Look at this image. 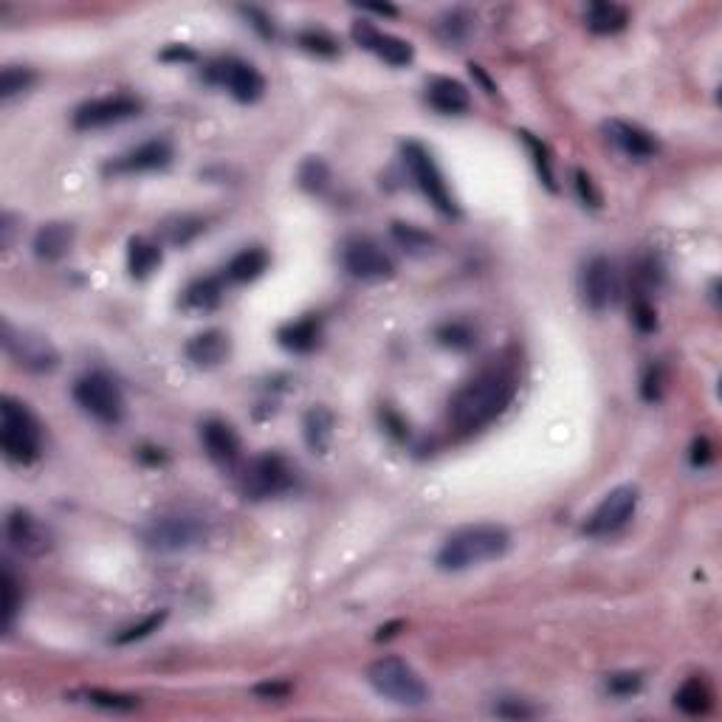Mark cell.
<instances>
[{"label":"cell","mask_w":722,"mask_h":722,"mask_svg":"<svg viewBox=\"0 0 722 722\" xmlns=\"http://www.w3.org/2000/svg\"><path fill=\"white\" fill-rule=\"evenodd\" d=\"M517 373L508 364H491L466 381L449 401V429L457 438H469L474 432L494 424L517 398Z\"/></svg>","instance_id":"obj_1"},{"label":"cell","mask_w":722,"mask_h":722,"mask_svg":"<svg viewBox=\"0 0 722 722\" xmlns=\"http://www.w3.org/2000/svg\"><path fill=\"white\" fill-rule=\"evenodd\" d=\"M508 548H511V534L503 525L477 522V525H466L452 536H446V542L440 545L438 556H435V565L443 573H463L471 567L503 559Z\"/></svg>","instance_id":"obj_2"},{"label":"cell","mask_w":722,"mask_h":722,"mask_svg":"<svg viewBox=\"0 0 722 722\" xmlns=\"http://www.w3.org/2000/svg\"><path fill=\"white\" fill-rule=\"evenodd\" d=\"M206 536H209L206 519L187 508H173L147 519L139 531L142 545L153 553H187V550L201 548Z\"/></svg>","instance_id":"obj_3"},{"label":"cell","mask_w":722,"mask_h":722,"mask_svg":"<svg viewBox=\"0 0 722 722\" xmlns=\"http://www.w3.org/2000/svg\"><path fill=\"white\" fill-rule=\"evenodd\" d=\"M0 446L17 466H32L43 455V429L34 412L17 398L0 401Z\"/></svg>","instance_id":"obj_4"},{"label":"cell","mask_w":722,"mask_h":722,"mask_svg":"<svg viewBox=\"0 0 722 722\" xmlns=\"http://www.w3.org/2000/svg\"><path fill=\"white\" fill-rule=\"evenodd\" d=\"M367 683L376 689L378 697L390 700L395 706L421 708L429 700V686L404 658H378L367 669Z\"/></svg>","instance_id":"obj_5"},{"label":"cell","mask_w":722,"mask_h":722,"mask_svg":"<svg viewBox=\"0 0 722 722\" xmlns=\"http://www.w3.org/2000/svg\"><path fill=\"white\" fill-rule=\"evenodd\" d=\"M297 471L277 452L252 457L237 469V488L246 500H271L294 488Z\"/></svg>","instance_id":"obj_6"},{"label":"cell","mask_w":722,"mask_h":722,"mask_svg":"<svg viewBox=\"0 0 722 722\" xmlns=\"http://www.w3.org/2000/svg\"><path fill=\"white\" fill-rule=\"evenodd\" d=\"M74 401L82 412H88L94 421L105 426L122 424L125 418V395L116 378L108 376L105 370H91L74 381Z\"/></svg>","instance_id":"obj_7"},{"label":"cell","mask_w":722,"mask_h":722,"mask_svg":"<svg viewBox=\"0 0 722 722\" xmlns=\"http://www.w3.org/2000/svg\"><path fill=\"white\" fill-rule=\"evenodd\" d=\"M401 156H404V164H407V170L409 175H412V181H415V187L424 192L426 201L435 206L440 215L457 218V215H460V206H457L452 189H449L446 178L440 173L435 156H432L421 142L401 144Z\"/></svg>","instance_id":"obj_8"},{"label":"cell","mask_w":722,"mask_h":722,"mask_svg":"<svg viewBox=\"0 0 722 722\" xmlns=\"http://www.w3.org/2000/svg\"><path fill=\"white\" fill-rule=\"evenodd\" d=\"M204 77L209 85H218L240 105H254L266 94V77L246 60L237 57H220L206 65Z\"/></svg>","instance_id":"obj_9"},{"label":"cell","mask_w":722,"mask_h":722,"mask_svg":"<svg viewBox=\"0 0 722 722\" xmlns=\"http://www.w3.org/2000/svg\"><path fill=\"white\" fill-rule=\"evenodd\" d=\"M638 503H641L638 486L613 488V491L596 505V511L587 517L584 534L593 536V539H610V536L621 534L629 522H632V517H635Z\"/></svg>","instance_id":"obj_10"},{"label":"cell","mask_w":722,"mask_h":722,"mask_svg":"<svg viewBox=\"0 0 722 722\" xmlns=\"http://www.w3.org/2000/svg\"><path fill=\"white\" fill-rule=\"evenodd\" d=\"M342 266L350 277L361 283H381L395 274V263L390 254L378 246L373 237H347L342 243Z\"/></svg>","instance_id":"obj_11"},{"label":"cell","mask_w":722,"mask_h":722,"mask_svg":"<svg viewBox=\"0 0 722 722\" xmlns=\"http://www.w3.org/2000/svg\"><path fill=\"white\" fill-rule=\"evenodd\" d=\"M3 347L29 373H51L60 364L57 347L51 345L43 333L17 330L12 322H3Z\"/></svg>","instance_id":"obj_12"},{"label":"cell","mask_w":722,"mask_h":722,"mask_svg":"<svg viewBox=\"0 0 722 722\" xmlns=\"http://www.w3.org/2000/svg\"><path fill=\"white\" fill-rule=\"evenodd\" d=\"M142 110V99H136L133 94L99 96V99H91V102H82V105L74 110L71 125L77 127V130H99V127L127 122V119L139 116Z\"/></svg>","instance_id":"obj_13"},{"label":"cell","mask_w":722,"mask_h":722,"mask_svg":"<svg viewBox=\"0 0 722 722\" xmlns=\"http://www.w3.org/2000/svg\"><path fill=\"white\" fill-rule=\"evenodd\" d=\"M579 294L581 302L596 314H604L607 308H613L615 297H618V274H615L610 257L596 254L584 263L579 277Z\"/></svg>","instance_id":"obj_14"},{"label":"cell","mask_w":722,"mask_h":722,"mask_svg":"<svg viewBox=\"0 0 722 722\" xmlns=\"http://www.w3.org/2000/svg\"><path fill=\"white\" fill-rule=\"evenodd\" d=\"M175 150L167 139H147V142L136 144L125 150L122 156L105 164V175H139V173H156V170H167L173 164Z\"/></svg>","instance_id":"obj_15"},{"label":"cell","mask_w":722,"mask_h":722,"mask_svg":"<svg viewBox=\"0 0 722 722\" xmlns=\"http://www.w3.org/2000/svg\"><path fill=\"white\" fill-rule=\"evenodd\" d=\"M201 435V446H204L206 457L220 466V469H235L243 460V440L237 435V429L223 418H206L198 426Z\"/></svg>","instance_id":"obj_16"},{"label":"cell","mask_w":722,"mask_h":722,"mask_svg":"<svg viewBox=\"0 0 722 722\" xmlns=\"http://www.w3.org/2000/svg\"><path fill=\"white\" fill-rule=\"evenodd\" d=\"M6 539L9 545L23 556H43L51 550V534L48 528L26 508H15L6 517Z\"/></svg>","instance_id":"obj_17"},{"label":"cell","mask_w":722,"mask_h":722,"mask_svg":"<svg viewBox=\"0 0 722 722\" xmlns=\"http://www.w3.org/2000/svg\"><path fill=\"white\" fill-rule=\"evenodd\" d=\"M350 34H353L356 46L370 51V54H376L378 60H384L387 65H395V68L409 65L412 57H415V48L409 46L407 40H401V37H395V34L378 32L373 23L359 20V23H353V32Z\"/></svg>","instance_id":"obj_18"},{"label":"cell","mask_w":722,"mask_h":722,"mask_svg":"<svg viewBox=\"0 0 722 722\" xmlns=\"http://www.w3.org/2000/svg\"><path fill=\"white\" fill-rule=\"evenodd\" d=\"M604 133H607V142L632 161H646V158L658 153V139L649 130L632 125V122L610 119V122H604Z\"/></svg>","instance_id":"obj_19"},{"label":"cell","mask_w":722,"mask_h":722,"mask_svg":"<svg viewBox=\"0 0 722 722\" xmlns=\"http://www.w3.org/2000/svg\"><path fill=\"white\" fill-rule=\"evenodd\" d=\"M229 353H232V339H229L226 330L220 328L201 330V333H195L187 345H184V356H187L189 364L198 367V370L220 367L223 361L229 359Z\"/></svg>","instance_id":"obj_20"},{"label":"cell","mask_w":722,"mask_h":722,"mask_svg":"<svg viewBox=\"0 0 722 722\" xmlns=\"http://www.w3.org/2000/svg\"><path fill=\"white\" fill-rule=\"evenodd\" d=\"M426 102L443 116H463L471 108V94L460 79L432 77L426 82Z\"/></svg>","instance_id":"obj_21"},{"label":"cell","mask_w":722,"mask_h":722,"mask_svg":"<svg viewBox=\"0 0 722 722\" xmlns=\"http://www.w3.org/2000/svg\"><path fill=\"white\" fill-rule=\"evenodd\" d=\"M71 246H74V226L63 223V220H51L46 226H40L32 240L34 257L43 260V263L63 260L65 254L71 252Z\"/></svg>","instance_id":"obj_22"},{"label":"cell","mask_w":722,"mask_h":722,"mask_svg":"<svg viewBox=\"0 0 722 722\" xmlns=\"http://www.w3.org/2000/svg\"><path fill=\"white\" fill-rule=\"evenodd\" d=\"M322 339V319L314 314L302 316L297 322H288L277 330V342L288 353H311Z\"/></svg>","instance_id":"obj_23"},{"label":"cell","mask_w":722,"mask_h":722,"mask_svg":"<svg viewBox=\"0 0 722 722\" xmlns=\"http://www.w3.org/2000/svg\"><path fill=\"white\" fill-rule=\"evenodd\" d=\"M333 426H336V418L325 404H314V407L305 412L302 418V438L308 443V449L314 455H325L333 443Z\"/></svg>","instance_id":"obj_24"},{"label":"cell","mask_w":722,"mask_h":722,"mask_svg":"<svg viewBox=\"0 0 722 722\" xmlns=\"http://www.w3.org/2000/svg\"><path fill=\"white\" fill-rule=\"evenodd\" d=\"M268 263H271V257H268L263 246L240 249L223 268V280H229V283H254L257 277L266 274Z\"/></svg>","instance_id":"obj_25"},{"label":"cell","mask_w":722,"mask_h":722,"mask_svg":"<svg viewBox=\"0 0 722 722\" xmlns=\"http://www.w3.org/2000/svg\"><path fill=\"white\" fill-rule=\"evenodd\" d=\"M220 302H223V277H198L181 294V308L189 314H209Z\"/></svg>","instance_id":"obj_26"},{"label":"cell","mask_w":722,"mask_h":722,"mask_svg":"<svg viewBox=\"0 0 722 722\" xmlns=\"http://www.w3.org/2000/svg\"><path fill=\"white\" fill-rule=\"evenodd\" d=\"M584 26H587L593 34H601V37L618 34L629 26V12L624 6H618V3L598 0V3H590V6H587V12H584Z\"/></svg>","instance_id":"obj_27"},{"label":"cell","mask_w":722,"mask_h":722,"mask_svg":"<svg viewBox=\"0 0 722 722\" xmlns=\"http://www.w3.org/2000/svg\"><path fill=\"white\" fill-rule=\"evenodd\" d=\"M164 254H161V243L147 240V237H130L127 243V271L133 280H147L158 266H161Z\"/></svg>","instance_id":"obj_28"},{"label":"cell","mask_w":722,"mask_h":722,"mask_svg":"<svg viewBox=\"0 0 722 722\" xmlns=\"http://www.w3.org/2000/svg\"><path fill=\"white\" fill-rule=\"evenodd\" d=\"M204 229V220L195 218V215H173V218L161 220L158 240L167 243V246H175V249H184V246H189Z\"/></svg>","instance_id":"obj_29"},{"label":"cell","mask_w":722,"mask_h":722,"mask_svg":"<svg viewBox=\"0 0 722 722\" xmlns=\"http://www.w3.org/2000/svg\"><path fill=\"white\" fill-rule=\"evenodd\" d=\"M0 618H3V629L15 627V618L23 607V587H20V579H17L15 567L12 562H3V576H0Z\"/></svg>","instance_id":"obj_30"},{"label":"cell","mask_w":722,"mask_h":722,"mask_svg":"<svg viewBox=\"0 0 722 722\" xmlns=\"http://www.w3.org/2000/svg\"><path fill=\"white\" fill-rule=\"evenodd\" d=\"M675 706L689 714V717H700L711 708V691H708L703 677H689L680 689L675 691Z\"/></svg>","instance_id":"obj_31"},{"label":"cell","mask_w":722,"mask_h":722,"mask_svg":"<svg viewBox=\"0 0 722 722\" xmlns=\"http://www.w3.org/2000/svg\"><path fill=\"white\" fill-rule=\"evenodd\" d=\"M390 235L407 254H429L432 246H435V237L424 232L421 226L404 223V220H395L393 226H390Z\"/></svg>","instance_id":"obj_32"},{"label":"cell","mask_w":722,"mask_h":722,"mask_svg":"<svg viewBox=\"0 0 722 722\" xmlns=\"http://www.w3.org/2000/svg\"><path fill=\"white\" fill-rule=\"evenodd\" d=\"M435 339H438L440 347H449V350L463 353V350H471V347L477 345V330L471 328L469 322L455 319V322H443V325H438Z\"/></svg>","instance_id":"obj_33"},{"label":"cell","mask_w":722,"mask_h":722,"mask_svg":"<svg viewBox=\"0 0 722 722\" xmlns=\"http://www.w3.org/2000/svg\"><path fill=\"white\" fill-rule=\"evenodd\" d=\"M297 184L305 189V192H311V195L325 192L330 184V167L319 156H308L299 164Z\"/></svg>","instance_id":"obj_34"},{"label":"cell","mask_w":722,"mask_h":722,"mask_svg":"<svg viewBox=\"0 0 722 722\" xmlns=\"http://www.w3.org/2000/svg\"><path fill=\"white\" fill-rule=\"evenodd\" d=\"M522 144L528 147V153H531V161H534L536 167V175H539V181L550 189V192H556V178H553V164H550V153L545 144L536 139L534 133H528V130H522L517 133Z\"/></svg>","instance_id":"obj_35"},{"label":"cell","mask_w":722,"mask_h":722,"mask_svg":"<svg viewBox=\"0 0 722 722\" xmlns=\"http://www.w3.org/2000/svg\"><path fill=\"white\" fill-rule=\"evenodd\" d=\"M34 82H37V74H34L32 68H26V65H6L3 74H0V96H3V102H9L17 94L29 91Z\"/></svg>","instance_id":"obj_36"},{"label":"cell","mask_w":722,"mask_h":722,"mask_svg":"<svg viewBox=\"0 0 722 722\" xmlns=\"http://www.w3.org/2000/svg\"><path fill=\"white\" fill-rule=\"evenodd\" d=\"M164 621H167V613L147 615L142 624H133V627L122 629V632L113 638V644L127 646V644H136V641H144V638H150L153 632H158V629L164 627Z\"/></svg>","instance_id":"obj_37"},{"label":"cell","mask_w":722,"mask_h":722,"mask_svg":"<svg viewBox=\"0 0 722 722\" xmlns=\"http://www.w3.org/2000/svg\"><path fill=\"white\" fill-rule=\"evenodd\" d=\"M471 17L466 12H449L446 17H440L438 23V34L443 43H449V46H457V43H463L466 37H469V26Z\"/></svg>","instance_id":"obj_38"},{"label":"cell","mask_w":722,"mask_h":722,"mask_svg":"<svg viewBox=\"0 0 722 722\" xmlns=\"http://www.w3.org/2000/svg\"><path fill=\"white\" fill-rule=\"evenodd\" d=\"M297 43L299 48H305L308 54H316V57H336L339 54V43L328 32H316V29L299 32Z\"/></svg>","instance_id":"obj_39"},{"label":"cell","mask_w":722,"mask_h":722,"mask_svg":"<svg viewBox=\"0 0 722 722\" xmlns=\"http://www.w3.org/2000/svg\"><path fill=\"white\" fill-rule=\"evenodd\" d=\"M88 703H94L99 708H108V711H136L139 708V697H130V694H116V691H102L91 689L85 691Z\"/></svg>","instance_id":"obj_40"},{"label":"cell","mask_w":722,"mask_h":722,"mask_svg":"<svg viewBox=\"0 0 722 722\" xmlns=\"http://www.w3.org/2000/svg\"><path fill=\"white\" fill-rule=\"evenodd\" d=\"M632 325L641 330V333L658 330V311H655V305L649 302L646 294H635V297H632Z\"/></svg>","instance_id":"obj_41"},{"label":"cell","mask_w":722,"mask_h":722,"mask_svg":"<svg viewBox=\"0 0 722 722\" xmlns=\"http://www.w3.org/2000/svg\"><path fill=\"white\" fill-rule=\"evenodd\" d=\"M644 689V677L638 672H618L607 680V691L615 694V697H632L638 691Z\"/></svg>","instance_id":"obj_42"},{"label":"cell","mask_w":722,"mask_h":722,"mask_svg":"<svg viewBox=\"0 0 722 722\" xmlns=\"http://www.w3.org/2000/svg\"><path fill=\"white\" fill-rule=\"evenodd\" d=\"M494 714L503 720H534L539 717V708L531 706L528 700H503L494 706Z\"/></svg>","instance_id":"obj_43"},{"label":"cell","mask_w":722,"mask_h":722,"mask_svg":"<svg viewBox=\"0 0 722 722\" xmlns=\"http://www.w3.org/2000/svg\"><path fill=\"white\" fill-rule=\"evenodd\" d=\"M641 398L655 404L663 398V367L660 364H649L644 378H641Z\"/></svg>","instance_id":"obj_44"},{"label":"cell","mask_w":722,"mask_h":722,"mask_svg":"<svg viewBox=\"0 0 722 722\" xmlns=\"http://www.w3.org/2000/svg\"><path fill=\"white\" fill-rule=\"evenodd\" d=\"M573 184H576V192H579V198L584 204L593 206V209L601 206V192H598L596 184H593V178L584 173V170H576V173H573Z\"/></svg>","instance_id":"obj_45"},{"label":"cell","mask_w":722,"mask_h":722,"mask_svg":"<svg viewBox=\"0 0 722 722\" xmlns=\"http://www.w3.org/2000/svg\"><path fill=\"white\" fill-rule=\"evenodd\" d=\"M381 424H384V429H387V435H393L395 440H407L409 426H407V421H404V418L395 412V409H390V407L381 409Z\"/></svg>","instance_id":"obj_46"},{"label":"cell","mask_w":722,"mask_h":722,"mask_svg":"<svg viewBox=\"0 0 722 722\" xmlns=\"http://www.w3.org/2000/svg\"><path fill=\"white\" fill-rule=\"evenodd\" d=\"M711 460H714V449H711L708 438L694 440V443H691V466H697V469H706Z\"/></svg>","instance_id":"obj_47"},{"label":"cell","mask_w":722,"mask_h":722,"mask_svg":"<svg viewBox=\"0 0 722 722\" xmlns=\"http://www.w3.org/2000/svg\"><path fill=\"white\" fill-rule=\"evenodd\" d=\"M288 691H291L288 683H260V686H254V694L266 697V700H283V697H288Z\"/></svg>","instance_id":"obj_48"},{"label":"cell","mask_w":722,"mask_h":722,"mask_svg":"<svg viewBox=\"0 0 722 722\" xmlns=\"http://www.w3.org/2000/svg\"><path fill=\"white\" fill-rule=\"evenodd\" d=\"M240 12L246 15V20H252V26L263 34V37H274V26H271V20H268L260 9H240Z\"/></svg>","instance_id":"obj_49"},{"label":"cell","mask_w":722,"mask_h":722,"mask_svg":"<svg viewBox=\"0 0 722 722\" xmlns=\"http://www.w3.org/2000/svg\"><path fill=\"white\" fill-rule=\"evenodd\" d=\"M161 60H178V63H189V60H195V51L187 46H170L161 51Z\"/></svg>","instance_id":"obj_50"},{"label":"cell","mask_w":722,"mask_h":722,"mask_svg":"<svg viewBox=\"0 0 722 722\" xmlns=\"http://www.w3.org/2000/svg\"><path fill=\"white\" fill-rule=\"evenodd\" d=\"M0 223H3V226H0V232H3V249H9V246H12V235H15V218L6 212Z\"/></svg>","instance_id":"obj_51"},{"label":"cell","mask_w":722,"mask_h":722,"mask_svg":"<svg viewBox=\"0 0 722 722\" xmlns=\"http://www.w3.org/2000/svg\"><path fill=\"white\" fill-rule=\"evenodd\" d=\"M361 9H364V12H376V15H384V17L398 15V9H395V6H387V3H384V6H381V3H370V6H361Z\"/></svg>","instance_id":"obj_52"},{"label":"cell","mask_w":722,"mask_h":722,"mask_svg":"<svg viewBox=\"0 0 722 722\" xmlns=\"http://www.w3.org/2000/svg\"><path fill=\"white\" fill-rule=\"evenodd\" d=\"M401 627H404V624H401V621H395V624H390V627H381V629H378V635H376V638H378V641H384V638H393V635H395V629H401Z\"/></svg>","instance_id":"obj_53"}]
</instances>
